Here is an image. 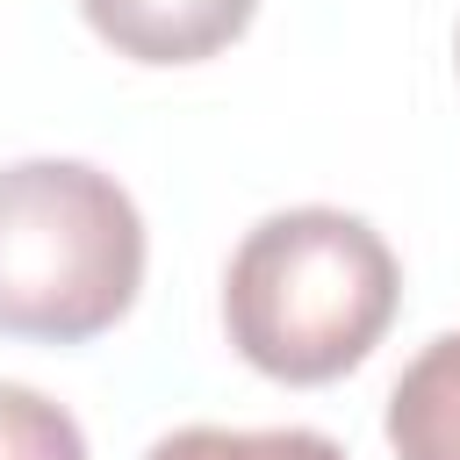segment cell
I'll return each instance as SVG.
<instances>
[{
	"label": "cell",
	"instance_id": "6da1fadb",
	"mask_svg": "<svg viewBox=\"0 0 460 460\" xmlns=\"http://www.w3.org/2000/svg\"><path fill=\"white\" fill-rule=\"evenodd\" d=\"M402 309L388 237L352 208H280L244 230L223 266V331L244 367L288 388L352 374Z\"/></svg>",
	"mask_w": 460,
	"mask_h": 460
},
{
	"label": "cell",
	"instance_id": "7a4b0ae2",
	"mask_svg": "<svg viewBox=\"0 0 460 460\" xmlns=\"http://www.w3.org/2000/svg\"><path fill=\"white\" fill-rule=\"evenodd\" d=\"M144 216L86 158L0 165V338L86 345L144 288Z\"/></svg>",
	"mask_w": 460,
	"mask_h": 460
},
{
	"label": "cell",
	"instance_id": "3957f363",
	"mask_svg": "<svg viewBox=\"0 0 460 460\" xmlns=\"http://www.w3.org/2000/svg\"><path fill=\"white\" fill-rule=\"evenodd\" d=\"M259 0H79L86 29L129 65H201L252 29Z\"/></svg>",
	"mask_w": 460,
	"mask_h": 460
},
{
	"label": "cell",
	"instance_id": "277c9868",
	"mask_svg": "<svg viewBox=\"0 0 460 460\" xmlns=\"http://www.w3.org/2000/svg\"><path fill=\"white\" fill-rule=\"evenodd\" d=\"M395 460H460V331H438L388 388Z\"/></svg>",
	"mask_w": 460,
	"mask_h": 460
},
{
	"label": "cell",
	"instance_id": "5b68a950",
	"mask_svg": "<svg viewBox=\"0 0 460 460\" xmlns=\"http://www.w3.org/2000/svg\"><path fill=\"white\" fill-rule=\"evenodd\" d=\"M144 460H345L338 438L309 424H273V431H230V424H180L165 431Z\"/></svg>",
	"mask_w": 460,
	"mask_h": 460
},
{
	"label": "cell",
	"instance_id": "8992f818",
	"mask_svg": "<svg viewBox=\"0 0 460 460\" xmlns=\"http://www.w3.org/2000/svg\"><path fill=\"white\" fill-rule=\"evenodd\" d=\"M0 460H86V431L43 388L0 381Z\"/></svg>",
	"mask_w": 460,
	"mask_h": 460
}]
</instances>
